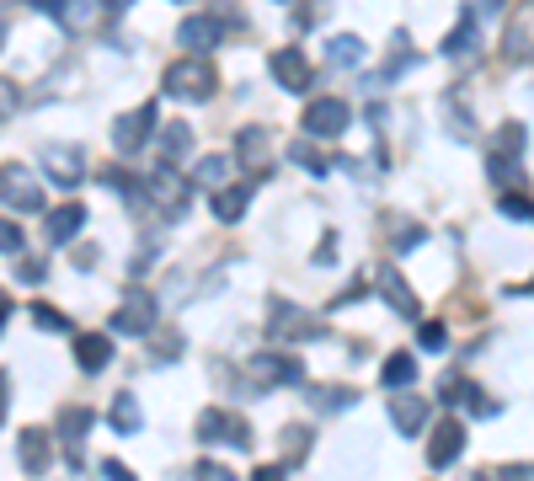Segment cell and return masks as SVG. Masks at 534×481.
Returning <instances> with one entry per match:
<instances>
[{
	"instance_id": "1",
	"label": "cell",
	"mask_w": 534,
	"mask_h": 481,
	"mask_svg": "<svg viewBox=\"0 0 534 481\" xmlns=\"http://www.w3.org/2000/svg\"><path fill=\"white\" fill-rule=\"evenodd\" d=\"M161 86L171 91V97H182V102H203V97H214L219 75L209 65V54H187V59H177V65L166 70Z\"/></svg>"
},
{
	"instance_id": "35",
	"label": "cell",
	"mask_w": 534,
	"mask_h": 481,
	"mask_svg": "<svg viewBox=\"0 0 534 481\" xmlns=\"http://www.w3.org/2000/svg\"><path fill=\"white\" fill-rule=\"evenodd\" d=\"M444 337H449V332L438 327V321H428V327H422V348H433V353H438V348H444Z\"/></svg>"
},
{
	"instance_id": "41",
	"label": "cell",
	"mask_w": 534,
	"mask_h": 481,
	"mask_svg": "<svg viewBox=\"0 0 534 481\" xmlns=\"http://www.w3.org/2000/svg\"><path fill=\"white\" fill-rule=\"evenodd\" d=\"M102 6H107V11H123V6H129V0H102Z\"/></svg>"
},
{
	"instance_id": "19",
	"label": "cell",
	"mask_w": 534,
	"mask_h": 481,
	"mask_svg": "<svg viewBox=\"0 0 534 481\" xmlns=\"http://www.w3.org/2000/svg\"><path fill=\"white\" fill-rule=\"evenodd\" d=\"M390 423H396L401 433H417L422 423H428V407H422L417 396H396L390 401Z\"/></svg>"
},
{
	"instance_id": "17",
	"label": "cell",
	"mask_w": 534,
	"mask_h": 481,
	"mask_svg": "<svg viewBox=\"0 0 534 481\" xmlns=\"http://www.w3.org/2000/svg\"><path fill=\"white\" fill-rule=\"evenodd\" d=\"M81 225H86V209H81V204L54 209V214H49V241H54V246H65V241L81 236Z\"/></svg>"
},
{
	"instance_id": "7",
	"label": "cell",
	"mask_w": 534,
	"mask_h": 481,
	"mask_svg": "<svg viewBox=\"0 0 534 481\" xmlns=\"http://www.w3.org/2000/svg\"><path fill=\"white\" fill-rule=\"evenodd\" d=\"M150 327H155V300L145 289H129V300L118 305V316H113V332H123V337H150Z\"/></svg>"
},
{
	"instance_id": "28",
	"label": "cell",
	"mask_w": 534,
	"mask_h": 481,
	"mask_svg": "<svg viewBox=\"0 0 534 481\" xmlns=\"http://www.w3.org/2000/svg\"><path fill=\"white\" fill-rule=\"evenodd\" d=\"M225 177H230V161H225V155L198 161V182H203V188H225Z\"/></svg>"
},
{
	"instance_id": "31",
	"label": "cell",
	"mask_w": 534,
	"mask_h": 481,
	"mask_svg": "<svg viewBox=\"0 0 534 481\" xmlns=\"http://www.w3.org/2000/svg\"><path fill=\"white\" fill-rule=\"evenodd\" d=\"M332 59H337V65H358V59H364V43H358V38H337Z\"/></svg>"
},
{
	"instance_id": "15",
	"label": "cell",
	"mask_w": 534,
	"mask_h": 481,
	"mask_svg": "<svg viewBox=\"0 0 534 481\" xmlns=\"http://www.w3.org/2000/svg\"><path fill=\"white\" fill-rule=\"evenodd\" d=\"M17 460H22V471H49V433L43 428H22V439H17Z\"/></svg>"
},
{
	"instance_id": "12",
	"label": "cell",
	"mask_w": 534,
	"mask_h": 481,
	"mask_svg": "<svg viewBox=\"0 0 534 481\" xmlns=\"http://www.w3.org/2000/svg\"><path fill=\"white\" fill-rule=\"evenodd\" d=\"M43 166H49V182H59V188H75V182H86L81 172V150H65V145H49L43 150Z\"/></svg>"
},
{
	"instance_id": "29",
	"label": "cell",
	"mask_w": 534,
	"mask_h": 481,
	"mask_svg": "<svg viewBox=\"0 0 534 481\" xmlns=\"http://www.w3.org/2000/svg\"><path fill=\"white\" fill-rule=\"evenodd\" d=\"M33 321L43 332H70V316H59V310H49V305H33Z\"/></svg>"
},
{
	"instance_id": "18",
	"label": "cell",
	"mask_w": 534,
	"mask_h": 481,
	"mask_svg": "<svg viewBox=\"0 0 534 481\" xmlns=\"http://www.w3.org/2000/svg\"><path fill=\"white\" fill-rule=\"evenodd\" d=\"M476 43H481V33H476V11H465L460 27H454V33L444 38V54H449V59H470V54H476Z\"/></svg>"
},
{
	"instance_id": "38",
	"label": "cell",
	"mask_w": 534,
	"mask_h": 481,
	"mask_svg": "<svg viewBox=\"0 0 534 481\" xmlns=\"http://www.w3.org/2000/svg\"><path fill=\"white\" fill-rule=\"evenodd\" d=\"M27 6H38V11H59L65 0H27Z\"/></svg>"
},
{
	"instance_id": "21",
	"label": "cell",
	"mask_w": 534,
	"mask_h": 481,
	"mask_svg": "<svg viewBox=\"0 0 534 481\" xmlns=\"http://www.w3.org/2000/svg\"><path fill=\"white\" fill-rule=\"evenodd\" d=\"M214 214L225 225H235L246 214V188H214Z\"/></svg>"
},
{
	"instance_id": "4",
	"label": "cell",
	"mask_w": 534,
	"mask_h": 481,
	"mask_svg": "<svg viewBox=\"0 0 534 481\" xmlns=\"http://www.w3.org/2000/svg\"><path fill=\"white\" fill-rule=\"evenodd\" d=\"M0 198H6L11 209H27V214L43 209V188L27 166H0Z\"/></svg>"
},
{
	"instance_id": "24",
	"label": "cell",
	"mask_w": 534,
	"mask_h": 481,
	"mask_svg": "<svg viewBox=\"0 0 534 481\" xmlns=\"http://www.w3.org/2000/svg\"><path fill=\"white\" fill-rule=\"evenodd\" d=\"M59 428H65V439H70V460H75V449H81L86 428H91V412H86V407H65V417H59Z\"/></svg>"
},
{
	"instance_id": "11",
	"label": "cell",
	"mask_w": 534,
	"mask_h": 481,
	"mask_svg": "<svg viewBox=\"0 0 534 481\" xmlns=\"http://www.w3.org/2000/svg\"><path fill=\"white\" fill-rule=\"evenodd\" d=\"M273 75H278V86L284 91H310V59H305V49H278L273 54Z\"/></svg>"
},
{
	"instance_id": "2",
	"label": "cell",
	"mask_w": 534,
	"mask_h": 481,
	"mask_svg": "<svg viewBox=\"0 0 534 481\" xmlns=\"http://www.w3.org/2000/svg\"><path fill=\"white\" fill-rule=\"evenodd\" d=\"M348 123H353V107L342 97H321L305 107V134H316V139H337Z\"/></svg>"
},
{
	"instance_id": "9",
	"label": "cell",
	"mask_w": 534,
	"mask_h": 481,
	"mask_svg": "<svg viewBox=\"0 0 534 481\" xmlns=\"http://www.w3.org/2000/svg\"><path fill=\"white\" fill-rule=\"evenodd\" d=\"M460 455H465V428L449 417V423H438L433 439H428V465H433V471H444V465H454Z\"/></svg>"
},
{
	"instance_id": "27",
	"label": "cell",
	"mask_w": 534,
	"mask_h": 481,
	"mask_svg": "<svg viewBox=\"0 0 534 481\" xmlns=\"http://www.w3.org/2000/svg\"><path fill=\"white\" fill-rule=\"evenodd\" d=\"M305 449H310V433L305 428H284V460H278V465H284V471H289V465H300Z\"/></svg>"
},
{
	"instance_id": "10",
	"label": "cell",
	"mask_w": 534,
	"mask_h": 481,
	"mask_svg": "<svg viewBox=\"0 0 534 481\" xmlns=\"http://www.w3.org/2000/svg\"><path fill=\"white\" fill-rule=\"evenodd\" d=\"M251 369H257L267 385H300V380H305V364L294 359V353H257Z\"/></svg>"
},
{
	"instance_id": "5",
	"label": "cell",
	"mask_w": 534,
	"mask_h": 481,
	"mask_svg": "<svg viewBox=\"0 0 534 481\" xmlns=\"http://www.w3.org/2000/svg\"><path fill=\"white\" fill-rule=\"evenodd\" d=\"M267 332L278 337V348H289V343H300V337H316L321 321L305 316L300 305H273V316H267Z\"/></svg>"
},
{
	"instance_id": "25",
	"label": "cell",
	"mask_w": 534,
	"mask_h": 481,
	"mask_svg": "<svg viewBox=\"0 0 534 481\" xmlns=\"http://www.w3.org/2000/svg\"><path fill=\"white\" fill-rule=\"evenodd\" d=\"M412 380H417L412 353H390V359H385V385H390V391H401V385H412Z\"/></svg>"
},
{
	"instance_id": "23",
	"label": "cell",
	"mask_w": 534,
	"mask_h": 481,
	"mask_svg": "<svg viewBox=\"0 0 534 481\" xmlns=\"http://www.w3.org/2000/svg\"><path fill=\"white\" fill-rule=\"evenodd\" d=\"M59 22H65L70 33H86V27L97 22V6H91V0H65V6H59Z\"/></svg>"
},
{
	"instance_id": "37",
	"label": "cell",
	"mask_w": 534,
	"mask_h": 481,
	"mask_svg": "<svg viewBox=\"0 0 534 481\" xmlns=\"http://www.w3.org/2000/svg\"><path fill=\"white\" fill-rule=\"evenodd\" d=\"M102 476L107 481H129V465H123V460H102Z\"/></svg>"
},
{
	"instance_id": "14",
	"label": "cell",
	"mask_w": 534,
	"mask_h": 481,
	"mask_svg": "<svg viewBox=\"0 0 534 481\" xmlns=\"http://www.w3.org/2000/svg\"><path fill=\"white\" fill-rule=\"evenodd\" d=\"M235 166H246L251 177H262V172H267V134H262V129L235 134Z\"/></svg>"
},
{
	"instance_id": "33",
	"label": "cell",
	"mask_w": 534,
	"mask_h": 481,
	"mask_svg": "<svg viewBox=\"0 0 534 481\" xmlns=\"http://www.w3.org/2000/svg\"><path fill=\"white\" fill-rule=\"evenodd\" d=\"M0 252H22V225L17 220H0Z\"/></svg>"
},
{
	"instance_id": "22",
	"label": "cell",
	"mask_w": 534,
	"mask_h": 481,
	"mask_svg": "<svg viewBox=\"0 0 534 481\" xmlns=\"http://www.w3.org/2000/svg\"><path fill=\"white\" fill-rule=\"evenodd\" d=\"M113 428L118 433H139V401H134V391L113 396Z\"/></svg>"
},
{
	"instance_id": "3",
	"label": "cell",
	"mask_w": 534,
	"mask_h": 481,
	"mask_svg": "<svg viewBox=\"0 0 534 481\" xmlns=\"http://www.w3.org/2000/svg\"><path fill=\"white\" fill-rule=\"evenodd\" d=\"M198 439H203V444H230V449H251V428L241 423V417H230V412L209 407V412L198 417Z\"/></svg>"
},
{
	"instance_id": "16",
	"label": "cell",
	"mask_w": 534,
	"mask_h": 481,
	"mask_svg": "<svg viewBox=\"0 0 534 481\" xmlns=\"http://www.w3.org/2000/svg\"><path fill=\"white\" fill-rule=\"evenodd\" d=\"M107 359H113V343H107L102 332H86V337H75V364H81L86 375H97V369H107Z\"/></svg>"
},
{
	"instance_id": "30",
	"label": "cell",
	"mask_w": 534,
	"mask_h": 481,
	"mask_svg": "<svg viewBox=\"0 0 534 481\" xmlns=\"http://www.w3.org/2000/svg\"><path fill=\"white\" fill-rule=\"evenodd\" d=\"M22 107V91H17V81H6V75H0V123H6L11 113H17Z\"/></svg>"
},
{
	"instance_id": "26",
	"label": "cell",
	"mask_w": 534,
	"mask_h": 481,
	"mask_svg": "<svg viewBox=\"0 0 534 481\" xmlns=\"http://www.w3.org/2000/svg\"><path fill=\"white\" fill-rule=\"evenodd\" d=\"M187 145H193V129H187V123H171L161 134V161H182Z\"/></svg>"
},
{
	"instance_id": "34",
	"label": "cell",
	"mask_w": 534,
	"mask_h": 481,
	"mask_svg": "<svg viewBox=\"0 0 534 481\" xmlns=\"http://www.w3.org/2000/svg\"><path fill=\"white\" fill-rule=\"evenodd\" d=\"M529 209H534L529 198H513V193L502 198V214H513V220H529Z\"/></svg>"
},
{
	"instance_id": "36",
	"label": "cell",
	"mask_w": 534,
	"mask_h": 481,
	"mask_svg": "<svg viewBox=\"0 0 534 481\" xmlns=\"http://www.w3.org/2000/svg\"><path fill=\"white\" fill-rule=\"evenodd\" d=\"M17 273L27 278V284H43V273H49V268H43V262H17Z\"/></svg>"
},
{
	"instance_id": "8",
	"label": "cell",
	"mask_w": 534,
	"mask_h": 481,
	"mask_svg": "<svg viewBox=\"0 0 534 481\" xmlns=\"http://www.w3.org/2000/svg\"><path fill=\"white\" fill-rule=\"evenodd\" d=\"M155 134V102H145V107H134V113H123L118 123H113V145L123 150V155H134L145 139Z\"/></svg>"
},
{
	"instance_id": "40",
	"label": "cell",
	"mask_w": 534,
	"mask_h": 481,
	"mask_svg": "<svg viewBox=\"0 0 534 481\" xmlns=\"http://www.w3.org/2000/svg\"><path fill=\"white\" fill-rule=\"evenodd\" d=\"M6 316H11V305H6V294H0V327H6Z\"/></svg>"
},
{
	"instance_id": "42",
	"label": "cell",
	"mask_w": 534,
	"mask_h": 481,
	"mask_svg": "<svg viewBox=\"0 0 534 481\" xmlns=\"http://www.w3.org/2000/svg\"><path fill=\"white\" fill-rule=\"evenodd\" d=\"M529 220H534V209H529Z\"/></svg>"
},
{
	"instance_id": "20",
	"label": "cell",
	"mask_w": 534,
	"mask_h": 481,
	"mask_svg": "<svg viewBox=\"0 0 534 481\" xmlns=\"http://www.w3.org/2000/svg\"><path fill=\"white\" fill-rule=\"evenodd\" d=\"M380 289H385L390 310H401V316H417V300H412V289L401 284V273H396V268H385V273H380Z\"/></svg>"
},
{
	"instance_id": "13",
	"label": "cell",
	"mask_w": 534,
	"mask_h": 481,
	"mask_svg": "<svg viewBox=\"0 0 534 481\" xmlns=\"http://www.w3.org/2000/svg\"><path fill=\"white\" fill-rule=\"evenodd\" d=\"M177 38L187 43V54H209L214 43L225 38V22H214V17H187Z\"/></svg>"
},
{
	"instance_id": "32",
	"label": "cell",
	"mask_w": 534,
	"mask_h": 481,
	"mask_svg": "<svg viewBox=\"0 0 534 481\" xmlns=\"http://www.w3.org/2000/svg\"><path fill=\"white\" fill-rule=\"evenodd\" d=\"M289 155H294V161H300V166H305V172H316V177H326V155H316V150H310V145H294Z\"/></svg>"
},
{
	"instance_id": "39",
	"label": "cell",
	"mask_w": 534,
	"mask_h": 481,
	"mask_svg": "<svg viewBox=\"0 0 534 481\" xmlns=\"http://www.w3.org/2000/svg\"><path fill=\"white\" fill-rule=\"evenodd\" d=\"M6 385H11V380H6V375H0V417H6V396H11V391H6Z\"/></svg>"
},
{
	"instance_id": "6",
	"label": "cell",
	"mask_w": 534,
	"mask_h": 481,
	"mask_svg": "<svg viewBox=\"0 0 534 481\" xmlns=\"http://www.w3.org/2000/svg\"><path fill=\"white\" fill-rule=\"evenodd\" d=\"M518 155H524V129H518V123H502V129L492 134V161H486V172H492L497 182H513Z\"/></svg>"
}]
</instances>
